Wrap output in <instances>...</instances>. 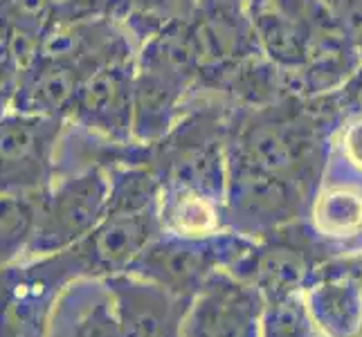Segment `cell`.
Here are the masks:
<instances>
[{
	"instance_id": "obj_3",
	"label": "cell",
	"mask_w": 362,
	"mask_h": 337,
	"mask_svg": "<svg viewBox=\"0 0 362 337\" xmlns=\"http://www.w3.org/2000/svg\"><path fill=\"white\" fill-rule=\"evenodd\" d=\"M198 97V66L180 18L144 41L135 54V144L165 137Z\"/></svg>"
},
{
	"instance_id": "obj_20",
	"label": "cell",
	"mask_w": 362,
	"mask_h": 337,
	"mask_svg": "<svg viewBox=\"0 0 362 337\" xmlns=\"http://www.w3.org/2000/svg\"><path fill=\"white\" fill-rule=\"evenodd\" d=\"M261 337H324L304 306V297L295 295L284 302L266 304Z\"/></svg>"
},
{
	"instance_id": "obj_15",
	"label": "cell",
	"mask_w": 362,
	"mask_h": 337,
	"mask_svg": "<svg viewBox=\"0 0 362 337\" xmlns=\"http://www.w3.org/2000/svg\"><path fill=\"white\" fill-rule=\"evenodd\" d=\"M308 227L335 256L362 252V182L324 178L306 211Z\"/></svg>"
},
{
	"instance_id": "obj_12",
	"label": "cell",
	"mask_w": 362,
	"mask_h": 337,
	"mask_svg": "<svg viewBox=\"0 0 362 337\" xmlns=\"http://www.w3.org/2000/svg\"><path fill=\"white\" fill-rule=\"evenodd\" d=\"M302 297L324 337H362V252L327 261Z\"/></svg>"
},
{
	"instance_id": "obj_21",
	"label": "cell",
	"mask_w": 362,
	"mask_h": 337,
	"mask_svg": "<svg viewBox=\"0 0 362 337\" xmlns=\"http://www.w3.org/2000/svg\"><path fill=\"white\" fill-rule=\"evenodd\" d=\"M333 148L349 169L362 176V112H354L340 122L333 135Z\"/></svg>"
},
{
	"instance_id": "obj_18",
	"label": "cell",
	"mask_w": 362,
	"mask_h": 337,
	"mask_svg": "<svg viewBox=\"0 0 362 337\" xmlns=\"http://www.w3.org/2000/svg\"><path fill=\"white\" fill-rule=\"evenodd\" d=\"M0 23L23 68L39 54L43 36L52 28V5L49 0H3Z\"/></svg>"
},
{
	"instance_id": "obj_1",
	"label": "cell",
	"mask_w": 362,
	"mask_h": 337,
	"mask_svg": "<svg viewBox=\"0 0 362 337\" xmlns=\"http://www.w3.org/2000/svg\"><path fill=\"white\" fill-rule=\"evenodd\" d=\"M340 122L327 95H288L252 108L232 106L223 201L226 230L259 239L304 220L327 178Z\"/></svg>"
},
{
	"instance_id": "obj_7",
	"label": "cell",
	"mask_w": 362,
	"mask_h": 337,
	"mask_svg": "<svg viewBox=\"0 0 362 337\" xmlns=\"http://www.w3.org/2000/svg\"><path fill=\"white\" fill-rule=\"evenodd\" d=\"M77 279L66 252L0 270V337H45L59 297Z\"/></svg>"
},
{
	"instance_id": "obj_22",
	"label": "cell",
	"mask_w": 362,
	"mask_h": 337,
	"mask_svg": "<svg viewBox=\"0 0 362 337\" xmlns=\"http://www.w3.org/2000/svg\"><path fill=\"white\" fill-rule=\"evenodd\" d=\"M52 5V28L108 16L110 0H49Z\"/></svg>"
},
{
	"instance_id": "obj_6",
	"label": "cell",
	"mask_w": 362,
	"mask_h": 337,
	"mask_svg": "<svg viewBox=\"0 0 362 337\" xmlns=\"http://www.w3.org/2000/svg\"><path fill=\"white\" fill-rule=\"evenodd\" d=\"M110 173L104 165H90L83 171L59 180L41 194L39 216L28 259L64 252L90 234L108 211Z\"/></svg>"
},
{
	"instance_id": "obj_19",
	"label": "cell",
	"mask_w": 362,
	"mask_h": 337,
	"mask_svg": "<svg viewBox=\"0 0 362 337\" xmlns=\"http://www.w3.org/2000/svg\"><path fill=\"white\" fill-rule=\"evenodd\" d=\"M41 194L0 196V270L21 264L28 254Z\"/></svg>"
},
{
	"instance_id": "obj_24",
	"label": "cell",
	"mask_w": 362,
	"mask_h": 337,
	"mask_svg": "<svg viewBox=\"0 0 362 337\" xmlns=\"http://www.w3.org/2000/svg\"><path fill=\"white\" fill-rule=\"evenodd\" d=\"M327 97H329L333 110L338 112L342 119L354 115V112H362V66L338 93L327 95Z\"/></svg>"
},
{
	"instance_id": "obj_8",
	"label": "cell",
	"mask_w": 362,
	"mask_h": 337,
	"mask_svg": "<svg viewBox=\"0 0 362 337\" xmlns=\"http://www.w3.org/2000/svg\"><path fill=\"white\" fill-rule=\"evenodd\" d=\"M182 28L198 66L201 95L221 74L261 57L252 14L239 0H196Z\"/></svg>"
},
{
	"instance_id": "obj_10",
	"label": "cell",
	"mask_w": 362,
	"mask_h": 337,
	"mask_svg": "<svg viewBox=\"0 0 362 337\" xmlns=\"http://www.w3.org/2000/svg\"><path fill=\"white\" fill-rule=\"evenodd\" d=\"M135 115V59L117 61L86 77L68 115L86 133L102 137L108 144L131 146Z\"/></svg>"
},
{
	"instance_id": "obj_9",
	"label": "cell",
	"mask_w": 362,
	"mask_h": 337,
	"mask_svg": "<svg viewBox=\"0 0 362 337\" xmlns=\"http://www.w3.org/2000/svg\"><path fill=\"white\" fill-rule=\"evenodd\" d=\"M66 124L11 108L0 117V196L41 194L52 187Z\"/></svg>"
},
{
	"instance_id": "obj_4",
	"label": "cell",
	"mask_w": 362,
	"mask_h": 337,
	"mask_svg": "<svg viewBox=\"0 0 362 337\" xmlns=\"http://www.w3.org/2000/svg\"><path fill=\"white\" fill-rule=\"evenodd\" d=\"M255 239L236 232H218L205 239L160 234L133 261L127 274L162 285L169 292L194 299L221 270H232L250 252Z\"/></svg>"
},
{
	"instance_id": "obj_5",
	"label": "cell",
	"mask_w": 362,
	"mask_h": 337,
	"mask_svg": "<svg viewBox=\"0 0 362 337\" xmlns=\"http://www.w3.org/2000/svg\"><path fill=\"white\" fill-rule=\"evenodd\" d=\"M331 259H335L331 247L317 239L304 218L255 239L230 272L255 285L266 304H274L302 295Z\"/></svg>"
},
{
	"instance_id": "obj_11",
	"label": "cell",
	"mask_w": 362,
	"mask_h": 337,
	"mask_svg": "<svg viewBox=\"0 0 362 337\" xmlns=\"http://www.w3.org/2000/svg\"><path fill=\"white\" fill-rule=\"evenodd\" d=\"M266 302L230 270L211 277L192 299L182 337H261Z\"/></svg>"
},
{
	"instance_id": "obj_2",
	"label": "cell",
	"mask_w": 362,
	"mask_h": 337,
	"mask_svg": "<svg viewBox=\"0 0 362 337\" xmlns=\"http://www.w3.org/2000/svg\"><path fill=\"white\" fill-rule=\"evenodd\" d=\"M252 23L261 52L286 72L293 95H333L362 66L324 0H268Z\"/></svg>"
},
{
	"instance_id": "obj_27",
	"label": "cell",
	"mask_w": 362,
	"mask_h": 337,
	"mask_svg": "<svg viewBox=\"0 0 362 337\" xmlns=\"http://www.w3.org/2000/svg\"><path fill=\"white\" fill-rule=\"evenodd\" d=\"M0 3H3V0H0Z\"/></svg>"
},
{
	"instance_id": "obj_17",
	"label": "cell",
	"mask_w": 362,
	"mask_h": 337,
	"mask_svg": "<svg viewBox=\"0 0 362 337\" xmlns=\"http://www.w3.org/2000/svg\"><path fill=\"white\" fill-rule=\"evenodd\" d=\"M158 216L162 234L182 236V239H205L226 232L223 203L189 187H160Z\"/></svg>"
},
{
	"instance_id": "obj_23",
	"label": "cell",
	"mask_w": 362,
	"mask_h": 337,
	"mask_svg": "<svg viewBox=\"0 0 362 337\" xmlns=\"http://www.w3.org/2000/svg\"><path fill=\"white\" fill-rule=\"evenodd\" d=\"M324 3L329 5L349 43L362 59V0H324Z\"/></svg>"
},
{
	"instance_id": "obj_13",
	"label": "cell",
	"mask_w": 362,
	"mask_h": 337,
	"mask_svg": "<svg viewBox=\"0 0 362 337\" xmlns=\"http://www.w3.org/2000/svg\"><path fill=\"white\" fill-rule=\"evenodd\" d=\"M102 281L113 295L119 326L127 337H182L192 299L133 274H115Z\"/></svg>"
},
{
	"instance_id": "obj_14",
	"label": "cell",
	"mask_w": 362,
	"mask_h": 337,
	"mask_svg": "<svg viewBox=\"0 0 362 337\" xmlns=\"http://www.w3.org/2000/svg\"><path fill=\"white\" fill-rule=\"evenodd\" d=\"M90 70L72 61L54 59L47 54H36L28 66H23L14 93H11V110L28 112V115L66 119L74 102L79 85Z\"/></svg>"
},
{
	"instance_id": "obj_25",
	"label": "cell",
	"mask_w": 362,
	"mask_h": 337,
	"mask_svg": "<svg viewBox=\"0 0 362 337\" xmlns=\"http://www.w3.org/2000/svg\"><path fill=\"white\" fill-rule=\"evenodd\" d=\"M239 3H241V5H243V7H245L247 11H250V14H252L255 9H259L261 5H266L268 0H239Z\"/></svg>"
},
{
	"instance_id": "obj_26",
	"label": "cell",
	"mask_w": 362,
	"mask_h": 337,
	"mask_svg": "<svg viewBox=\"0 0 362 337\" xmlns=\"http://www.w3.org/2000/svg\"><path fill=\"white\" fill-rule=\"evenodd\" d=\"M0 32H3V23H0Z\"/></svg>"
},
{
	"instance_id": "obj_16",
	"label": "cell",
	"mask_w": 362,
	"mask_h": 337,
	"mask_svg": "<svg viewBox=\"0 0 362 337\" xmlns=\"http://www.w3.org/2000/svg\"><path fill=\"white\" fill-rule=\"evenodd\" d=\"M45 337H127L102 279H77L59 297Z\"/></svg>"
}]
</instances>
